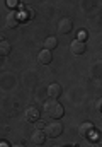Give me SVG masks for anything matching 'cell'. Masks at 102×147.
Masks as SVG:
<instances>
[{"mask_svg":"<svg viewBox=\"0 0 102 147\" xmlns=\"http://www.w3.org/2000/svg\"><path fill=\"white\" fill-rule=\"evenodd\" d=\"M56 46H58V38L56 36H48L46 39H44V50L53 51Z\"/></svg>","mask_w":102,"mask_h":147,"instance_id":"obj_11","label":"cell"},{"mask_svg":"<svg viewBox=\"0 0 102 147\" xmlns=\"http://www.w3.org/2000/svg\"><path fill=\"white\" fill-rule=\"evenodd\" d=\"M44 134H46V137L56 139V137H60V135L63 134V125H61L60 121H51V123H48V125H46Z\"/></svg>","mask_w":102,"mask_h":147,"instance_id":"obj_2","label":"cell"},{"mask_svg":"<svg viewBox=\"0 0 102 147\" xmlns=\"http://www.w3.org/2000/svg\"><path fill=\"white\" fill-rule=\"evenodd\" d=\"M10 147H26L24 144H14V146H10Z\"/></svg>","mask_w":102,"mask_h":147,"instance_id":"obj_17","label":"cell"},{"mask_svg":"<svg viewBox=\"0 0 102 147\" xmlns=\"http://www.w3.org/2000/svg\"><path fill=\"white\" fill-rule=\"evenodd\" d=\"M71 29H73V21L70 17H63L58 24V31L61 34H68V33H71Z\"/></svg>","mask_w":102,"mask_h":147,"instance_id":"obj_3","label":"cell"},{"mask_svg":"<svg viewBox=\"0 0 102 147\" xmlns=\"http://www.w3.org/2000/svg\"><path fill=\"white\" fill-rule=\"evenodd\" d=\"M92 134H94L92 123H82V125L78 127V135H80V137H90Z\"/></svg>","mask_w":102,"mask_h":147,"instance_id":"obj_10","label":"cell"},{"mask_svg":"<svg viewBox=\"0 0 102 147\" xmlns=\"http://www.w3.org/2000/svg\"><path fill=\"white\" fill-rule=\"evenodd\" d=\"M22 17L27 21V19H33L34 17V9H29V7H24L22 9Z\"/></svg>","mask_w":102,"mask_h":147,"instance_id":"obj_13","label":"cell"},{"mask_svg":"<svg viewBox=\"0 0 102 147\" xmlns=\"http://www.w3.org/2000/svg\"><path fill=\"white\" fill-rule=\"evenodd\" d=\"M70 50H71V53H75V55H82V53H85V43H82V41H78V39H75V41H71V45H70Z\"/></svg>","mask_w":102,"mask_h":147,"instance_id":"obj_9","label":"cell"},{"mask_svg":"<svg viewBox=\"0 0 102 147\" xmlns=\"http://www.w3.org/2000/svg\"><path fill=\"white\" fill-rule=\"evenodd\" d=\"M37 62L41 63V65H49L51 62H53V55H51V51H48V50H41L39 53H37Z\"/></svg>","mask_w":102,"mask_h":147,"instance_id":"obj_5","label":"cell"},{"mask_svg":"<svg viewBox=\"0 0 102 147\" xmlns=\"http://www.w3.org/2000/svg\"><path fill=\"white\" fill-rule=\"evenodd\" d=\"M0 147H10V146H9L5 140H0Z\"/></svg>","mask_w":102,"mask_h":147,"instance_id":"obj_16","label":"cell"},{"mask_svg":"<svg viewBox=\"0 0 102 147\" xmlns=\"http://www.w3.org/2000/svg\"><path fill=\"white\" fill-rule=\"evenodd\" d=\"M48 94H49L51 99H58V98L63 94V87H61L58 82H53V84L48 86Z\"/></svg>","mask_w":102,"mask_h":147,"instance_id":"obj_4","label":"cell"},{"mask_svg":"<svg viewBox=\"0 0 102 147\" xmlns=\"http://www.w3.org/2000/svg\"><path fill=\"white\" fill-rule=\"evenodd\" d=\"M53 147H58V146H53Z\"/></svg>","mask_w":102,"mask_h":147,"instance_id":"obj_18","label":"cell"},{"mask_svg":"<svg viewBox=\"0 0 102 147\" xmlns=\"http://www.w3.org/2000/svg\"><path fill=\"white\" fill-rule=\"evenodd\" d=\"M39 116H41V113H39V110H37L36 106H31V108H27V110H26V120H27V121H31V123L37 121V120H39Z\"/></svg>","mask_w":102,"mask_h":147,"instance_id":"obj_8","label":"cell"},{"mask_svg":"<svg viewBox=\"0 0 102 147\" xmlns=\"http://www.w3.org/2000/svg\"><path fill=\"white\" fill-rule=\"evenodd\" d=\"M7 5H9V7H17V2H15V0H9Z\"/></svg>","mask_w":102,"mask_h":147,"instance_id":"obj_15","label":"cell"},{"mask_svg":"<svg viewBox=\"0 0 102 147\" xmlns=\"http://www.w3.org/2000/svg\"><path fill=\"white\" fill-rule=\"evenodd\" d=\"M10 51H12L10 43L9 41H0V57H7V55H10Z\"/></svg>","mask_w":102,"mask_h":147,"instance_id":"obj_12","label":"cell"},{"mask_svg":"<svg viewBox=\"0 0 102 147\" xmlns=\"http://www.w3.org/2000/svg\"><path fill=\"white\" fill-rule=\"evenodd\" d=\"M5 24H7L9 29H15V28L19 26V17H17V14H15V12H9L7 17H5Z\"/></svg>","mask_w":102,"mask_h":147,"instance_id":"obj_7","label":"cell"},{"mask_svg":"<svg viewBox=\"0 0 102 147\" xmlns=\"http://www.w3.org/2000/svg\"><path fill=\"white\" fill-rule=\"evenodd\" d=\"M46 134H44V130H39V128H36L33 132V137H31V140H33L36 146H43L44 142H46Z\"/></svg>","mask_w":102,"mask_h":147,"instance_id":"obj_6","label":"cell"},{"mask_svg":"<svg viewBox=\"0 0 102 147\" xmlns=\"http://www.w3.org/2000/svg\"><path fill=\"white\" fill-rule=\"evenodd\" d=\"M87 36H89V34H87V31H80V33H78V41L85 43V41H87Z\"/></svg>","mask_w":102,"mask_h":147,"instance_id":"obj_14","label":"cell"},{"mask_svg":"<svg viewBox=\"0 0 102 147\" xmlns=\"http://www.w3.org/2000/svg\"><path fill=\"white\" fill-rule=\"evenodd\" d=\"M44 111H46V115H48L49 118H53V120H60V118L65 115V108H63V105H61L58 99H49V101H46V103H44Z\"/></svg>","mask_w":102,"mask_h":147,"instance_id":"obj_1","label":"cell"}]
</instances>
